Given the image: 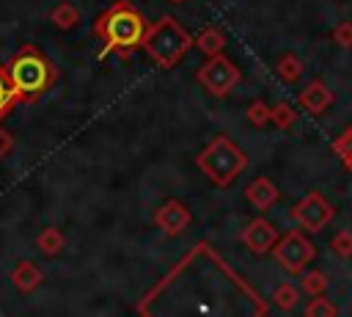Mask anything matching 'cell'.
Listing matches in <instances>:
<instances>
[{
    "label": "cell",
    "mask_w": 352,
    "mask_h": 317,
    "mask_svg": "<svg viewBox=\"0 0 352 317\" xmlns=\"http://www.w3.org/2000/svg\"><path fill=\"white\" fill-rule=\"evenodd\" d=\"M297 99H300V105H302L308 113L322 116V113L333 105V99H336V96H333V91H330L322 80H311V83L300 91V96H297Z\"/></svg>",
    "instance_id": "obj_10"
},
{
    "label": "cell",
    "mask_w": 352,
    "mask_h": 317,
    "mask_svg": "<svg viewBox=\"0 0 352 317\" xmlns=\"http://www.w3.org/2000/svg\"><path fill=\"white\" fill-rule=\"evenodd\" d=\"M336 209L333 204L319 193V190H311L305 198H300L294 207H292V218L305 229V232H319L324 229L330 221H333Z\"/></svg>",
    "instance_id": "obj_7"
},
{
    "label": "cell",
    "mask_w": 352,
    "mask_h": 317,
    "mask_svg": "<svg viewBox=\"0 0 352 317\" xmlns=\"http://www.w3.org/2000/svg\"><path fill=\"white\" fill-rule=\"evenodd\" d=\"M190 221H192V215H190V209H187L179 198H168V201L160 204V209L154 212L157 229L165 232L168 237H179V234L190 226Z\"/></svg>",
    "instance_id": "obj_8"
},
{
    "label": "cell",
    "mask_w": 352,
    "mask_h": 317,
    "mask_svg": "<svg viewBox=\"0 0 352 317\" xmlns=\"http://www.w3.org/2000/svg\"><path fill=\"white\" fill-rule=\"evenodd\" d=\"M170 3H184V0H170Z\"/></svg>",
    "instance_id": "obj_27"
},
{
    "label": "cell",
    "mask_w": 352,
    "mask_h": 317,
    "mask_svg": "<svg viewBox=\"0 0 352 317\" xmlns=\"http://www.w3.org/2000/svg\"><path fill=\"white\" fill-rule=\"evenodd\" d=\"M14 102H16V91L11 85V74L6 66H0V119L14 108Z\"/></svg>",
    "instance_id": "obj_18"
},
{
    "label": "cell",
    "mask_w": 352,
    "mask_h": 317,
    "mask_svg": "<svg viewBox=\"0 0 352 317\" xmlns=\"http://www.w3.org/2000/svg\"><path fill=\"white\" fill-rule=\"evenodd\" d=\"M239 240H242V245L250 248L253 254H267V251H272V245H275L280 237H278V232H275V226H272L270 221L256 218V221H250V223L242 229Z\"/></svg>",
    "instance_id": "obj_9"
},
{
    "label": "cell",
    "mask_w": 352,
    "mask_h": 317,
    "mask_svg": "<svg viewBox=\"0 0 352 317\" xmlns=\"http://www.w3.org/2000/svg\"><path fill=\"white\" fill-rule=\"evenodd\" d=\"M333 39H336V44L338 47H352V22H341V25H336V30H333Z\"/></svg>",
    "instance_id": "obj_25"
},
{
    "label": "cell",
    "mask_w": 352,
    "mask_h": 317,
    "mask_svg": "<svg viewBox=\"0 0 352 317\" xmlns=\"http://www.w3.org/2000/svg\"><path fill=\"white\" fill-rule=\"evenodd\" d=\"M305 314L308 317H333L336 314V306L324 298V292L322 295H314V300L305 306Z\"/></svg>",
    "instance_id": "obj_23"
},
{
    "label": "cell",
    "mask_w": 352,
    "mask_h": 317,
    "mask_svg": "<svg viewBox=\"0 0 352 317\" xmlns=\"http://www.w3.org/2000/svg\"><path fill=\"white\" fill-rule=\"evenodd\" d=\"M195 165L217 187H231V182H236V176L248 168V154L228 135H214L195 157Z\"/></svg>",
    "instance_id": "obj_4"
},
{
    "label": "cell",
    "mask_w": 352,
    "mask_h": 317,
    "mask_svg": "<svg viewBox=\"0 0 352 317\" xmlns=\"http://www.w3.org/2000/svg\"><path fill=\"white\" fill-rule=\"evenodd\" d=\"M8 74H11V85H14L19 102H33L44 91H50L58 80L52 61L44 55L41 47H36L30 41L14 52V58L8 63Z\"/></svg>",
    "instance_id": "obj_1"
},
{
    "label": "cell",
    "mask_w": 352,
    "mask_h": 317,
    "mask_svg": "<svg viewBox=\"0 0 352 317\" xmlns=\"http://www.w3.org/2000/svg\"><path fill=\"white\" fill-rule=\"evenodd\" d=\"M333 149H336V154L346 163V168L352 171V127H346L338 138H336V143H333Z\"/></svg>",
    "instance_id": "obj_22"
},
{
    "label": "cell",
    "mask_w": 352,
    "mask_h": 317,
    "mask_svg": "<svg viewBox=\"0 0 352 317\" xmlns=\"http://www.w3.org/2000/svg\"><path fill=\"white\" fill-rule=\"evenodd\" d=\"M195 47H198L204 55H217V52H223V47H226V36H223L217 28H204V30L198 33V39H195Z\"/></svg>",
    "instance_id": "obj_15"
},
{
    "label": "cell",
    "mask_w": 352,
    "mask_h": 317,
    "mask_svg": "<svg viewBox=\"0 0 352 317\" xmlns=\"http://www.w3.org/2000/svg\"><path fill=\"white\" fill-rule=\"evenodd\" d=\"M248 121L253 124V127H264V124H270L272 121V108L267 105V102H253L250 108H248Z\"/></svg>",
    "instance_id": "obj_21"
},
{
    "label": "cell",
    "mask_w": 352,
    "mask_h": 317,
    "mask_svg": "<svg viewBox=\"0 0 352 317\" xmlns=\"http://www.w3.org/2000/svg\"><path fill=\"white\" fill-rule=\"evenodd\" d=\"M146 28L148 25H146L143 14L129 0H116L94 22V33H96V39H102V55L99 58H104L110 50L140 47Z\"/></svg>",
    "instance_id": "obj_2"
},
{
    "label": "cell",
    "mask_w": 352,
    "mask_h": 317,
    "mask_svg": "<svg viewBox=\"0 0 352 317\" xmlns=\"http://www.w3.org/2000/svg\"><path fill=\"white\" fill-rule=\"evenodd\" d=\"M245 198H248L256 209H270V207L280 198V193H278V187H275L272 179L258 176V179H253V182L245 187Z\"/></svg>",
    "instance_id": "obj_11"
},
{
    "label": "cell",
    "mask_w": 352,
    "mask_h": 317,
    "mask_svg": "<svg viewBox=\"0 0 352 317\" xmlns=\"http://www.w3.org/2000/svg\"><path fill=\"white\" fill-rule=\"evenodd\" d=\"M272 254H275V259H278L289 273L302 276V270L314 262L316 248L311 245V240H308L302 232H289V234H283V237L272 245Z\"/></svg>",
    "instance_id": "obj_6"
},
{
    "label": "cell",
    "mask_w": 352,
    "mask_h": 317,
    "mask_svg": "<svg viewBox=\"0 0 352 317\" xmlns=\"http://www.w3.org/2000/svg\"><path fill=\"white\" fill-rule=\"evenodd\" d=\"M294 121H297V113H294V108H292V105L278 102V105L272 108V124H275L278 130H289Z\"/></svg>",
    "instance_id": "obj_20"
},
{
    "label": "cell",
    "mask_w": 352,
    "mask_h": 317,
    "mask_svg": "<svg viewBox=\"0 0 352 317\" xmlns=\"http://www.w3.org/2000/svg\"><path fill=\"white\" fill-rule=\"evenodd\" d=\"M195 80L212 94V96H226V94H231V88H236L239 85V80H242V72H239V66L228 58V55H209L206 58V63H201L198 69H195Z\"/></svg>",
    "instance_id": "obj_5"
},
{
    "label": "cell",
    "mask_w": 352,
    "mask_h": 317,
    "mask_svg": "<svg viewBox=\"0 0 352 317\" xmlns=\"http://www.w3.org/2000/svg\"><path fill=\"white\" fill-rule=\"evenodd\" d=\"M272 300H275L278 309L292 311V309L297 306V300H300V289H297L292 281H283V284H278V287L272 289Z\"/></svg>",
    "instance_id": "obj_17"
},
{
    "label": "cell",
    "mask_w": 352,
    "mask_h": 317,
    "mask_svg": "<svg viewBox=\"0 0 352 317\" xmlns=\"http://www.w3.org/2000/svg\"><path fill=\"white\" fill-rule=\"evenodd\" d=\"M275 72H278V77H280V80L294 83V80H300V77H302V61H300L294 52H286V55H280V58H278Z\"/></svg>",
    "instance_id": "obj_16"
},
{
    "label": "cell",
    "mask_w": 352,
    "mask_h": 317,
    "mask_svg": "<svg viewBox=\"0 0 352 317\" xmlns=\"http://www.w3.org/2000/svg\"><path fill=\"white\" fill-rule=\"evenodd\" d=\"M11 149H14V138H11V135H8V132L0 127V160H3V157H6Z\"/></svg>",
    "instance_id": "obj_26"
},
{
    "label": "cell",
    "mask_w": 352,
    "mask_h": 317,
    "mask_svg": "<svg viewBox=\"0 0 352 317\" xmlns=\"http://www.w3.org/2000/svg\"><path fill=\"white\" fill-rule=\"evenodd\" d=\"M302 289L314 298L327 289V276L322 270H302Z\"/></svg>",
    "instance_id": "obj_19"
},
{
    "label": "cell",
    "mask_w": 352,
    "mask_h": 317,
    "mask_svg": "<svg viewBox=\"0 0 352 317\" xmlns=\"http://www.w3.org/2000/svg\"><path fill=\"white\" fill-rule=\"evenodd\" d=\"M11 281H14V287H16L19 292H33V289L44 281V276H41V267H38L33 259H22V262H16V267L11 270Z\"/></svg>",
    "instance_id": "obj_12"
},
{
    "label": "cell",
    "mask_w": 352,
    "mask_h": 317,
    "mask_svg": "<svg viewBox=\"0 0 352 317\" xmlns=\"http://www.w3.org/2000/svg\"><path fill=\"white\" fill-rule=\"evenodd\" d=\"M143 52L162 69H173L192 47H195V39L173 19V17H160L154 19L146 33H143V41H140Z\"/></svg>",
    "instance_id": "obj_3"
},
{
    "label": "cell",
    "mask_w": 352,
    "mask_h": 317,
    "mask_svg": "<svg viewBox=\"0 0 352 317\" xmlns=\"http://www.w3.org/2000/svg\"><path fill=\"white\" fill-rule=\"evenodd\" d=\"M330 251L336 254V256H341V259H349L352 256V232H338L333 240H330Z\"/></svg>",
    "instance_id": "obj_24"
},
{
    "label": "cell",
    "mask_w": 352,
    "mask_h": 317,
    "mask_svg": "<svg viewBox=\"0 0 352 317\" xmlns=\"http://www.w3.org/2000/svg\"><path fill=\"white\" fill-rule=\"evenodd\" d=\"M50 19H52L55 28H60V30H72V28L80 25V11H77L74 3H58V6L50 11Z\"/></svg>",
    "instance_id": "obj_14"
},
{
    "label": "cell",
    "mask_w": 352,
    "mask_h": 317,
    "mask_svg": "<svg viewBox=\"0 0 352 317\" xmlns=\"http://www.w3.org/2000/svg\"><path fill=\"white\" fill-rule=\"evenodd\" d=\"M63 245H66V237H63V232L55 229V226L41 229L38 237H36V248H38L44 256H55V254H60Z\"/></svg>",
    "instance_id": "obj_13"
}]
</instances>
